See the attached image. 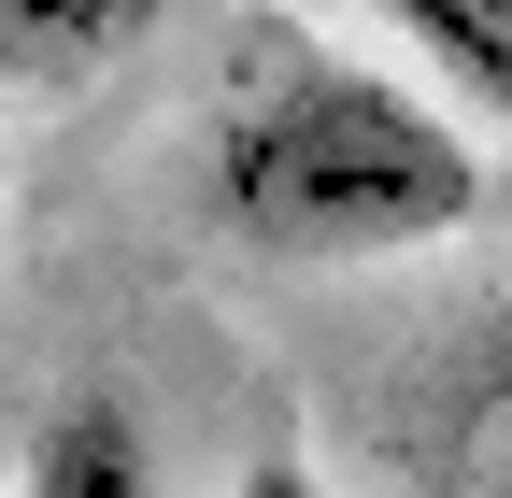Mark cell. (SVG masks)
I'll list each match as a JSON object with an SVG mask.
<instances>
[{
  "label": "cell",
  "instance_id": "obj_6",
  "mask_svg": "<svg viewBox=\"0 0 512 498\" xmlns=\"http://www.w3.org/2000/svg\"><path fill=\"white\" fill-rule=\"evenodd\" d=\"M242 498H342V484L313 470V456H256V470H242Z\"/></svg>",
  "mask_w": 512,
  "mask_h": 498
},
{
  "label": "cell",
  "instance_id": "obj_4",
  "mask_svg": "<svg viewBox=\"0 0 512 498\" xmlns=\"http://www.w3.org/2000/svg\"><path fill=\"white\" fill-rule=\"evenodd\" d=\"M171 0H0V86H72L114 72L128 43H157Z\"/></svg>",
  "mask_w": 512,
  "mask_h": 498
},
{
  "label": "cell",
  "instance_id": "obj_2",
  "mask_svg": "<svg viewBox=\"0 0 512 498\" xmlns=\"http://www.w3.org/2000/svg\"><path fill=\"white\" fill-rule=\"evenodd\" d=\"M413 470H427V498H512V314H484L470 356L441 370Z\"/></svg>",
  "mask_w": 512,
  "mask_h": 498
},
{
  "label": "cell",
  "instance_id": "obj_5",
  "mask_svg": "<svg viewBox=\"0 0 512 498\" xmlns=\"http://www.w3.org/2000/svg\"><path fill=\"white\" fill-rule=\"evenodd\" d=\"M370 15L441 72V100H456V114L512 129V0H370Z\"/></svg>",
  "mask_w": 512,
  "mask_h": 498
},
{
  "label": "cell",
  "instance_id": "obj_1",
  "mask_svg": "<svg viewBox=\"0 0 512 498\" xmlns=\"http://www.w3.org/2000/svg\"><path fill=\"white\" fill-rule=\"evenodd\" d=\"M214 214L299 271L427 257L484 214V129L328 43H242V86L214 114Z\"/></svg>",
  "mask_w": 512,
  "mask_h": 498
},
{
  "label": "cell",
  "instance_id": "obj_3",
  "mask_svg": "<svg viewBox=\"0 0 512 498\" xmlns=\"http://www.w3.org/2000/svg\"><path fill=\"white\" fill-rule=\"evenodd\" d=\"M15 498H171V484H157L143 413H128L114 385H72V399L29 427V470H15Z\"/></svg>",
  "mask_w": 512,
  "mask_h": 498
}]
</instances>
